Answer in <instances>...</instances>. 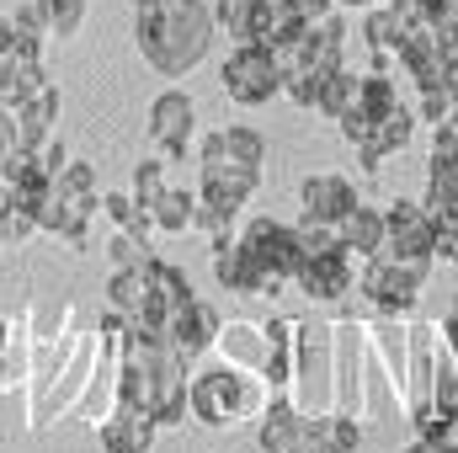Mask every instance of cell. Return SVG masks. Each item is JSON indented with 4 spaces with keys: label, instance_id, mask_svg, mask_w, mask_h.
<instances>
[{
    "label": "cell",
    "instance_id": "obj_13",
    "mask_svg": "<svg viewBox=\"0 0 458 453\" xmlns=\"http://www.w3.org/2000/svg\"><path fill=\"white\" fill-rule=\"evenodd\" d=\"M384 251L389 256H427L437 261V219L421 203H389L384 209Z\"/></svg>",
    "mask_w": 458,
    "mask_h": 453
},
{
    "label": "cell",
    "instance_id": "obj_33",
    "mask_svg": "<svg viewBox=\"0 0 458 453\" xmlns=\"http://www.w3.org/2000/svg\"><path fill=\"white\" fill-rule=\"evenodd\" d=\"M214 139H219V150H225L229 160H240V166H256L261 171V160H267V139L256 133V128H214Z\"/></svg>",
    "mask_w": 458,
    "mask_h": 453
},
{
    "label": "cell",
    "instance_id": "obj_28",
    "mask_svg": "<svg viewBox=\"0 0 458 453\" xmlns=\"http://www.w3.org/2000/svg\"><path fill=\"white\" fill-rule=\"evenodd\" d=\"M149 214H155V229H160V235H192L198 192H187V187H165V192H160V203H155Z\"/></svg>",
    "mask_w": 458,
    "mask_h": 453
},
{
    "label": "cell",
    "instance_id": "obj_42",
    "mask_svg": "<svg viewBox=\"0 0 458 453\" xmlns=\"http://www.w3.org/2000/svg\"><path fill=\"white\" fill-rule=\"evenodd\" d=\"M427 133H432V150H437V155H454L458 160V107L443 117V123H432Z\"/></svg>",
    "mask_w": 458,
    "mask_h": 453
},
{
    "label": "cell",
    "instance_id": "obj_36",
    "mask_svg": "<svg viewBox=\"0 0 458 453\" xmlns=\"http://www.w3.org/2000/svg\"><path fill=\"white\" fill-rule=\"evenodd\" d=\"M416 432L437 453H458V416H448V411H432L427 422H416Z\"/></svg>",
    "mask_w": 458,
    "mask_h": 453
},
{
    "label": "cell",
    "instance_id": "obj_4",
    "mask_svg": "<svg viewBox=\"0 0 458 453\" xmlns=\"http://www.w3.org/2000/svg\"><path fill=\"white\" fill-rule=\"evenodd\" d=\"M97 209H102L97 171H91L86 160H70V166L54 176V187H48V198H43V209H38V235H59L64 245H86Z\"/></svg>",
    "mask_w": 458,
    "mask_h": 453
},
{
    "label": "cell",
    "instance_id": "obj_35",
    "mask_svg": "<svg viewBox=\"0 0 458 453\" xmlns=\"http://www.w3.org/2000/svg\"><path fill=\"white\" fill-rule=\"evenodd\" d=\"M411 32H437V21H443V11L454 5V0H384Z\"/></svg>",
    "mask_w": 458,
    "mask_h": 453
},
{
    "label": "cell",
    "instance_id": "obj_24",
    "mask_svg": "<svg viewBox=\"0 0 458 453\" xmlns=\"http://www.w3.org/2000/svg\"><path fill=\"white\" fill-rule=\"evenodd\" d=\"M421 209L437 219V225H454L458 219V160L454 155H427V198Z\"/></svg>",
    "mask_w": 458,
    "mask_h": 453
},
{
    "label": "cell",
    "instance_id": "obj_27",
    "mask_svg": "<svg viewBox=\"0 0 458 453\" xmlns=\"http://www.w3.org/2000/svg\"><path fill=\"white\" fill-rule=\"evenodd\" d=\"M144 267H113V278H107V310L123 315V321H139L144 304H149V272Z\"/></svg>",
    "mask_w": 458,
    "mask_h": 453
},
{
    "label": "cell",
    "instance_id": "obj_23",
    "mask_svg": "<svg viewBox=\"0 0 458 453\" xmlns=\"http://www.w3.org/2000/svg\"><path fill=\"white\" fill-rule=\"evenodd\" d=\"M346 38H352V32H346L342 5H336L331 16L310 21V48H304V64H310V70H326V75H331V70H342V64H346ZM304 64H299V70H304Z\"/></svg>",
    "mask_w": 458,
    "mask_h": 453
},
{
    "label": "cell",
    "instance_id": "obj_31",
    "mask_svg": "<svg viewBox=\"0 0 458 453\" xmlns=\"http://www.w3.org/2000/svg\"><path fill=\"white\" fill-rule=\"evenodd\" d=\"M38 16H43V32L70 43L81 27H86V0H38Z\"/></svg>",
    "mask_w": 458,
    "mask_h": 453
},
{
    "label": "cell",
    "instance_id": "obj_14",
    "mask_svg": "<svg viewBox=\"0 0 458 453\" xmlns=\"http://www.w3.org/2000/svg\"><path fill=\"white\" fill-rule=\"evenodd\" d=\"M416 128H421V123H416V107H405V102H400L394 113L373 117L368 139H362V144H352V150H357V171H362V176H378V171H384V160H389V155H400V150L416 139Z\"/></svg>",
    "mask_w": 458,
    "mask_h": 453
},
{
    "label": "cell",
    "instance_id": "obj_46",
    "mask_svg": "<svg viewBox=\"0 0 458 453\" xmlns=\"http://www.w3.org/2000/svg\"><path fill=\"white\" fill-rule=\"evenodd\" d=\"M437 261L458 267V219L454 225H437Z\"/></svg>",
    "mask_w": 458,
    "mask_h": 453
},
{
    "label": "cell",
    "instance_id": "obj_12",
    "mask_svg": "<svg viewBox=\"0 0 458 453\" xmlns=\"http://www.w3.org/2000/svg\"><path fill=\"white\" fill-rule=\"evenodd\" d=\"M240 240L256 251V261H261L267 272H277V278L293 288V272H299V261H304L299 229L283 225V219H272V214H256V219H245V225H240Z\"/></svg>",
    "mask_w": 458,
    "mask_h": 453
},
{
    "label": "cell",
    "instance_id": "obj_48",
    "mask_svg": "<svg viewBox=\"0 0 458 453\" xmlns=\"http://www.w3.org/2000/svg\"><path fill=\"white\" fill-rule=\"evenodd\" d=\"M342 11H368V5H384V0H336Z\"/></svg>",
    "mask_w": 458,
    "mask_h": 453
},
{
    "label": "cell",
    "instance_id": "obj_21",
    "mask_svg": "<svg viewBox=\"0 0 458 453\" xmlns=\"http://www.w3.org/2000/svg\"><path fill=\"white\" fill-rule=\"evenodd\" d=\"M11 107H16V139H21V150H38V144L59 128V86L43 81L38 91H27V97L11 102Z\"/></svg>",
    "mask_w": 458,
    "mask_h": 453
},
{
    "label": "cell",
    "instance_id": "obj_5",
    "mask_svg": "<svg viewBox=\"0 0 458 453\" xmlns=\"http://www.w3.org/2000/svg\"><path fill=\"white\" fill-rule=\"evenodd\" d=\"M427 278H432L427 256H389V251H378V256L357 261V294L373 304V315H400L405 321L421 304Z\"/></svg>",
    "mask_w": 458,
    "mask_h": 453
},
{
    "label": "cell",
    "instance_id": "obj_40",
    "mask_svg": "<svg viewBox=\"0 0 458 453\" xmlns=\"http://www.w3.org/2000/svg\"><path fill=\"white\" fill-rule=\"evenodd\" d=\"M454 113V102H448V91H416V123H443V117Z\"/></svg>",
    "mask_w": 458,
    "mask_h": 453
},
{
    "label": "cell",
    "instance_id": "obj_18",
    "mask_svg": "<svg viewBox=\"0 0 458 453\" xmlns=\"http://www.w3.org/2000/svg\"><path fill=\"white\" fill-rule=\"evenodd\" d=\"M394 70L416 91H448V64L437 54V32H411L405 48H400V59H394Z\"/></svg>",
    "mask_w": 458,
    "mask_h": 453
},
{
    "label": "cell",
    "instance_id": "obj_9",
    "mask_svg": "<svg viewBox=\"0 0 458 453\" xmlns=\"http://www.w3.org/2000/svg\"><path fill=\"white\" fill-rule=\"evenodd\" d=\"M208 245H214V278H219V288H229V294H240V299H272V294L288 288L277 272H267L256 261V251L234 229L219 235V240H208Z\"/></svg>",
    "mask_w": 458,
    "mask_h": 453
},
{
    "label": "cell",
    "instance_id": "obj_1",
    "mask_svg": "<svg viewBox=\"0 0 458 453\" xmlns=\"http://www.w3.org/2000/svg\"><path fill=\"white\" fill-rule=\"evenodd\" d=\"M214 32L208 0H133V48L165 81H187L208 59Z\"/></svg>",
    "mask_w": 458,
    "mask_h": 453
},
{
    "label": "cell",
    "instance_id": "obj_43",
    "mask_svg": "<svg viewBox=\"0 0 458 453\" xmlns=\"http://www.w3.org/2000/svg\"><path fill=\"white\" fill-rule=\"evenodd\" d=\"M11 21H16V32H21V38H32V43H43V38H48V32H43V16H38V0L16 5V11H11Z\"/></svg>",
    "mask_w": 458,
    "mask_h": 453
},
{
    "label": "cell",
    "instance_id": "obj_51",
    "mask_svg": "<svg viewBox=\"0 0 458 453\" xmlns=\"http://www.w3.org/2000/svg\"><path fill=\"white\" fill-rule=\"evenodd\" d=\"M454 315H458V299H454Z\"/></svg>",
    "mask_w": 458,
    "mask_h": 453
},
{
    "label": "cell",
    "instance_id": "obj_15",
    "mask_svg": "<svg viewBox=\"0 0 458 453\" xmlns=\"http://www.w3.org/2000/svg\"><path fill=\"white\" fill-rule=\"evenodd\" d=\"M97 438H102V453H149L160 427L144 406H128V400H113V411L97 422Z\"/></svg>",
    "mask_w": 458,
    "mask_h": 453
},
{
    "label": "cell",
    "instance_id": "obj_10",
    "mask_svg": "<svg viewBox=\"0 0 458 453\" xmlns=\"http://www.w3.org/2000/svg\"><path fill=\"white\" fill-rule=\"evenodd\" d=\"M293 288L315 304H336L357 288V256L346 245H331V251H304L299 272H293Z\"/></svg>",
    "mask_w": 458,
    "mask_h": 453
},
{
    "label": "cell",
    "instance_id": "obj_17",
    "mask_svg": "<svg viewBox=\"0 0 458 453\" xmlns=\"http://www.w3.org/2000/svg\"><path fill=\"white\" fill-rule=\"evenodd\" d=\"M149 304H144V315H139V326H155V331H165L171 326V315L192 299V283H187V272L182 267H171V261H160V256H149Z\"/></svg>",
    "mask_w": 458,
    "mask_h": 453
},
{
    "label": "cell",
    "instance_id": "obj_19",
    "mask_svg": "<svg viewBox=\"0 0 458 453\" xmlns=\"http://www.w3.org/2000/svg\"><path fill=\"white\" fill-rule=\"evenodd\" d=\"M362 48H368V59H373V70H394V59H400V48H405V38H411V27L389 11V5H368L362 11Z\"/></svg>",
    "mask_w": 458,
    "mask_h": 453
},
{
    "label": "cell",
    "instance_id": "obj_32",
    "mask_svg": "<svg viewBox=\"0 0 458 453\" xmlns=\"http://www.w3.org/2000/svg\"><path fill=\"white\" fill-rule=\"evenodd\" d=\"M352 102H357V75H352V70H331V75H326V81H320V97H315V113L320 117H331V123H336V117L346 113V107H352Z\"/></svg>",
    "mask_w": 458,
    "mask_h": 453
},
{
    "label": "cell",
    "instance_id": "obj_16",
    "mask_svg": "<svg viewBox=\"0 0 458 453\" xmlns=\"http://www.w3.org/2000/svg\"><path fill=\"white\" fill-rule=\"evenodd\" d=\"M219 326H225V315L208 304V299H187L176 315H171V326H165V337H171V346L192 363V357H203V352H214V337H219Z\"/></svg>",
    "mask_w": 458,
    "mask_h": 453
},
{
    "label": "cell",
    "instance_id": "obj_11",
    "mask_svg": "<svg viewBox=\"0 0 458 453\" xmlns=\"http://www.w3.org/2000/svg\"><path fill=\"white\" fill-rule=\"evenodd\" d=\"M144 133H149V144H155L165 160H187V144L198 139V107H192V97L176 91V86L160 91V97L149 102Z\"/></svg>",
    "mask_w": 458,
    "mask_h": 453
},
{
    "label": "cell",
    "instance_id": "obj_6",
    "mask_svg": "<svg viewBox=\"0 0 458 453\" xmlns=\"http://www.w3.org/2000/svg\"><path fill=\"white\" fill-rule=\"evenodd\" d=\"M219 86L234 107H267L272 97H283V64L267 43H234L219 64Z\"/></svg>",
    "mask_w": 458,
    "mask_h": 453
},
{
    "label": "cell",
    "instance_id": "obj_47",
    "mask_svg": "<svg viewBox=\"0 0 458 453\" xmlns=\"http://www.w3.org/2000/svg\"><path fill=\"white\" fill-rule=\"evenodd\" d=\"M400 453H437V449H432V443H427V438L416 432V443H405V449H400Z\"/></svg>",
    "mask_w": 458,
    "mask_h": 453
},
{
    "label": "cell",
    "instance_id": "obj_2",
    "mask_svg": "<svg viewBox=\"0 0 458 453\" xmlns=\"http://www.w3.org/2000/svg\"><path fill=\"white\" fill-rule=\"evenodd\" d=\"M267 406H272V384L250 368H234V363H208L187 384V416L208 432L256 427Z\"/></svg>",
    "mask_w": 458,
    "mask_h": 453
},
{
    "label": "cell",
    "instance_id": "obj_20",
    "mask_svg": "<svg viewBox=\"0 0 458 453\" xmlns=\"http://www.w3.org/2000/svg\"><path fill=\"white\" fill-rule=\"evenodd\" d=\"M299 203H304V214L336 225L346 209H357V187L346 176H336V171H315V176L299 182Z\"/></svg>",
    "mask_w": 458,
    "mask_h": 453
},
{
    "label": "cell",
    "instance_id": "obj_45",
    "mask_svg": "<svg viewBox=\"0 0 458 453\" xmlns=\"http://www.w3.org/2000/svg\"><path fill=\"white\" fill-rule=\"evenodd\" d=\"M11 150H21V139H16V107L0 102V155H11Z\"/></svg>",
    "mask_w": 458,
    "mask_h": 453
},
{
    "label": "cell",
    "instance_id": "obj_49",
    "mask_svg": "<svg viewBox=\"0 0 458 453\" xmlns=\"http://www.w3.org/2000/svg\"><path fill=\"white\" fill-rule=\"evenodd\" d=\"M448 102L458 107V70H448Z\"/></svg>",
    "mask_w": 458,
    "mask_h": 453
},
{
    "label": "cell",
    "instance_id": "obj_34",
    "mask_svg": "<svg viewBox=\"0 0 458 453\" xmlns=\"http://www.w3.org/2000/svg\"><path fill=\"white\" fill-rule=\"evenodd\" d=\"M165 166H171L165 155H144V160L133 166V187H128V192H133V203H139V209H155V203H160V192L171 187V182H165Z\"/></svg>",
    "mask_w": 458,
    "mask_h": 453
},
{
    "label": "cell",
    "instance_id": "obj_26",
    "mask_svg": "<svg viewBox=\"0 0 458 453\" xmlns=\"http://www.w3.org/2000/svg\"><path fill=\"white\" fill-rule=\"evenodd\" d=\"M261 326H267V363H261V379H267L272 389H288V379H293V331H299V321L267 315Z\"/></svg>",
    "mask_w": 458,
    "mask_h": 453
},
{
    "label": "cell",
    "instance_id": "obj_50",
    "mask_svg": "<svg viewBox=\"0 0 458 453\" xmlns=\"http://www.w3.org/2000/svg\"><path fill=\"white\" fill-rule=\"evenodd\" d=\"M11 245V229H5V209H0V251Z\"/></svg>",
    "mask_w": 458,
    "mask_h": 453
},
{
    "label": "cell",
    "instance_id": "obj_30",
    "mask_svg": "<svg viewBox=\"0 0 458 453\" xmlns=\"http://www.w3.org/2000/svg\"><path fill=\"white\" fill-rule=\"evenodd\" d=\"M405 97H400V81L389 75V70H368V75H357V107L368 117H384L394 113Z\"/></svg>",
    "mask_w": 458,
    "mask_h": 453
},
{
    "label": "cell",
    "instance_id": "obj_22",
    "mask_svg": "<svg viewBox=\"0 0 458 453\" xmlns=\"http://www.w3.org/2000/svg\"><path fill=\"white\" fill-rule=\"evenodd\" d=\"M214 352H219V363L261 373V363H267V326L261 321H229V326H219V337H214Z\"/></svg>",
    "mask_w": 458,
    "mask_h": 453
},
{
    "label": "cell",
    "instance_id": "obj_37",
    "mask_svg": "<svg viewBox=\"0 0 458 453\" xmlns=\"http://www.w3.org/2000/svg\"><path fill=\"white\" fill-rule=\"evenodd\" d=\"M293 229H299V245H304V251H331V245H342L336 225H326V219H315V214H299Z\"/></svg>",
    "mask_w": 458,
    "mask_h": 453
},
{
    "label": "cell",
    "instance_id": "obj_3",
    "mask_svg": "<svg viewBox=\"0 0 458 453\" xmlns=\"http://www.w3.org/2000/svg\"><path fill=\"white\" fill-rule=\"evenodd\" d=\"M288 400H293L304 416L336 406V321H299V331H293Z\"/></svg>",
    "mask_w": 458,
    "mask_h": 453
},
{
    "label": "cell",
    "instance_id": "obj_39",
    "mask_svg": "<svg viewBox=\"0 0 458 453\" xmlns=\"http://www.w3.org/2000/svg\"><path fill=\"white\" fill-rule=\"evenodd\" d=\"M245 16H250V0H214V27H225L234 43H245Z\"/></svg>",
    "mask_w": 458,
    "mask_h": 453
},
{
    "label": "cell",
    "instance_id": "obj_38",
    "mask_svg": "<svg viewBox=\"0 0 458 453\" xmlns=\"http://www.w3.org/2000/svg\"><path fill=\"white\" fill-rule=\"evenodd\" d=\"M107 256H113V267H144L155 251H149V240H133V235L117 229L113 240H107Z\"/></svg>",
    "mask_w": 458,
    "mask_h": 453
},
{
    "label": "cell",
    "instance_id": "obj_8",
    "mask_svg": "<svg viewBox=\"0 0 458 453\" xmlns=\"http://www.w3.org/2000/svg\"><path fill=\"white\" fill-rule=\"evenodd\" d=\"M256 443H261V453H336L320 416H304L288 400V389H272V406L256 422Z\"/></svg>",
    "mask_w": 458,
    "mask_h": 453
},
{
    "label": "cell",
    "instance_id": "obj_29",
    "mask_svg": "<svg viewBox=\"0 0 458 453\" xmlns=\"http://www.w3.org/2000/svg\"><path fill=\"white\" fill-rule=\"evenodd\" d=\"M102 214L113 219V229L133 235V240L160 235V229H155V214H149V209H139V203H133V192H102Z\"/></svg>",
    "mask_w": 458,
    "mask_h": 453
},
{
    "label": "cell",
    "instance_id": "obj_44",
    "mask_svg": "<svg viewBox=\"0 0 458 453\" xmlns=\"http://www.w3.org/2000/svg\"><path fill=\"white\" fill-rule=\"evenodd\" d=\"M277 11L304 16V21H320V16H331V11H336V0H277Z\"/></svg>",
    "mask_w": 458,
    "mask_h": 453
},
{
    "label": "cell",
    "instance_id": "obj_41",
    "mask_svg": "<svg viewBox=\"0 0 458 453\" xmlns=\"http://www.w3.org/2000/svg\"><path fill=\"white\" fill-rule=\"evenodd\" d=\"M32 155H38V166H43L48 176H59V171L70 166V150H64V139H59V133H48V139H43Z\"/></svg>",
    "mask_w": 458,
    "mask_h": 453
},
{
    "label": "cell",
    "instance_id": "obj_25",
    "mask_svg": "<svg viewBox=\"0 0 458 453\" xmlns=\"http://www.w3.org/2000/svg\"><path fill=\"white\" fill-rule=\"evenodd\" d=\"M336 235H342V245L357 261L378 256V251H384V209H373V203L357 198V209H346L342 219H336Z\"/></svg>",
    "mask_w": 458,
    "mask_h": 453
},
{
    "label": "cell",
    "instance_id": "obj_7",
    "mask_svg": "<svg viewBox=\"0 0 458 453\" xmlns=\"http://www.w3.org/2000/svg\"><path fill=\"white\" fill-rule=\"evenodd\" d=\"M256 187H261V171H256V166L229 160L214 133L198 139V198H203V203H214V209H225V214H240V209L256 198Z\"/></svg>",
    "mask_w": 458,
    "mask_h": 453
}]
</instances>
